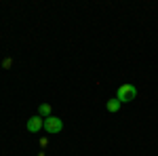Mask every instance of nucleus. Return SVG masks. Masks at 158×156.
I'll list each match as a JSON object with an SVG mask.
<instances>
[{
	"label": "nucleus",
	"mask_w": 158,
	"mask_h": 156,
	"mask_svg": "<svg viewBox=\"0 0 158 156\" xmlns=\"http://www.w3.org/2000/svg\"><path fill=\"white\" fill-rule=\"evenodd\" d=\"M61 129H63L61 118H57V116H49V118H44V131H47V133L57 135V133H61Z\"/></svg>",
	"instance_id": "f03ea898"
},
{
	"label": "nucleus",
	"mask_w": 158,
	"mask_h": 156,
	"mask_svg": "<svg viewBox=\"0 0 158 156\" xmlns=\"http://www.w3.org/2000/svg\"><path fill=\"white\" fill-rule=\"evenodd\" d=\"M120 106H122V103L116 99V97H114V99H108V103H106L108 112H118V110H120Z\"/></svg>",
	"instance_id": "39448f33"
},
{
	"label": "nucleus",
	"mask_w": 158,
	"mask_h": 156,
	"mask_svg": "<svg viewBox=\"0 0 158 156\" xmlns=\"http://www.w3.org/2000/svg\"><path fill=\"white\" fill-rule=\"evenodd\" d=\"M38 116H42V118L53 116V108H51V103H40V108H38Z\"/></svg>",
	"instance_id": "20e7f679"
},
{
	"label": "nucleus",
	"mask_w": 158,
	"mask_h": 156,
	"mask_svg": "<svg viewBox=\"0 0 158 156\" xmlns=\"http://www.w3.org/2000/svg\"><path fill=\"white\" fill-rule=\"evenodd\" d=\"M27 131L30 133H40V129H44V118L42 116H32V118H27Z\"/></svg>",
	"instance_id": "7ed1b4c3"
},
{
	"label": "nucleus",
	"mask_w": 158,
	"mask_h": 156,
	"mask_svg": "<svg viewBox=\"0 0 158 156\" xmlns=\"http://www.w3.org/2000/svg\"><path fill=\"white\" fill-rule=\"evenodd\" d=\"M11 63H13L11 59H4V61H2V65H4V68H6V70H9V68H11Z\"/></svg>",
	"instance_id": "423d86ee"
},
{
	"label": "nucleus",
	"mask_w": 158,
	"mask_h": 156,
	"mask_svg": "<svg viewBox=\"0 0 158 156\" xmlns=\"http://www.w3.org/2000/svg\"><path fill=\"white\" fill-rule=\"evenodd\" d=\"M135 97H137V89H135L133 84H122V86H118L116 99L120 103H129V101H133Z\"/></svg>",
	"instance_id": "f257e3e1"
}]
</instances>
